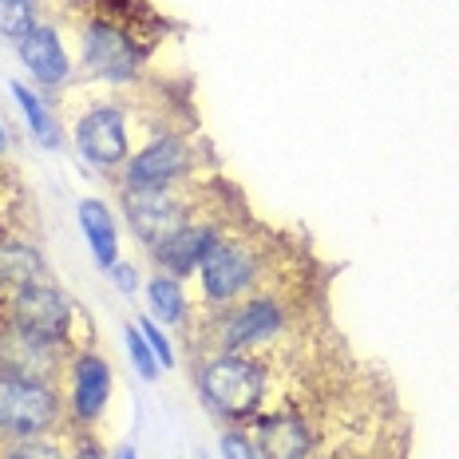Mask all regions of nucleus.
<instances>
[{
	"label": "nucleus",
	"instance_id": "obj_25",
	"mask_svg": "<svg viewBox=\"0 0 459 459\" xmlns=\"http://www.w3.org/2000/svg\"><path fill=\"white\" fill-rule=\"evenodd\" d=\"M72 459H108V455H103V447L95 444V439H83V444L72 452Z\"/></svg>",
	"mask_w": 459,
	"mask_h": 459
},
{
	"label": "nucleus",
	"instance_id": "obj_22",
	"mask_svg": "<svg viewBox=\"0 0 459 459\" xmlns=\"http://www.w3.org/2000/svg\"><path fill=\"white\" fill-rule=\"evenodd\" d=\"M135 325L143 329V337H147V344H151V352H155V360H159V365H162V368H175V349H170L167 333H162V329H159V325L151 321V317H139Z\"/></svg>",
	"mask_w": 459,
	"mask_h": 459
},
{
	"label": "nucleus",
	"instance_id": "obj_15",
	"mask_svg": "<svg viewBox=\"0 0 459 459\" xmlns=\"http://www.w3.org/2000/svg\"><path fill=\"white\" fill-rule=\"evenodd\" d=\"M75 218H80V230L95 254V265H100V270H115V265H119V230H115L111 210L103 206L100 198H83V203L75 206Z\"/></svg>",
	"mask_w": 459,
	"mask_h": 459
},
{
	"label": "nucleus",
	"instance_id": "obj_26",
	"mask_svg": "<svg viewBox=\"0 0 459 459\" xmlns=\"http://www.w3.org/2000/svg\"><path fill=\"white\" fill-rule=\"evenodd\" d=\"M8 143H13V139H8V127H4V123H0V155H4V151H8Z\"/></svg>",
	"mask_w": 459,
	"mask_h": 459
},
{
	"label": "nucleus",
	"instance_id": "obj_20",
	"mask_svg": "<svg viewBox=\"0 0 459 459\" xmlns=\"http://www.w3.org/2000/svg\"><path fill=\"white\" fill-rule=\"evenodd\" d=\"M127 352H131V365H135V372L143 380H155L159 377V360H155V352H151V344L147 337H143V329L139 325H127Z\"/></svg>",
	"mask_w": 459,
	"mask_h": 459
},
{
	"label": "nucleus",
	"instance_id": "obj_19",
	"mask_svg": "<svg viewBox=\"0 0 459 459\" xmlns=\"http://www.w3.org/2000/svg\"><path fill=\"white\" fill-rule=\"evenodd\" d=\"M44 24V0H0V36L24 40Z\"/></svg>",
	"mask_w": 459,
	"mask_h": 459
},
{
	"label": "nucleus",
	"instance_id": "obj_13",
	"mask_svg": "<svg viewBox=\"0 0 459 459\" xmlns=\"http://www.w3.org/2000/svg\"><path fill=\"white\" fill-rule=\"evenodd\" d=\"M257 424V459H313V428L301 412H273Z\"/></svg>",
	"mask_w": 459,
	"mask_h": 459
},
{
	"label": "nucleus",
	"instance_id": "obj_14",
	"mask_svg": "<svg viewBox=\"0 0 459 459\" xmlns=\"http://www.w3.org/2000/svg\"><path fill=\"white\" fill-rule=\"evenodd\" d=\"M16 56L40 88H64L72 80V56L64 52V40L52 24H40L24 40H16Z\"/></svg>",
	"mask_w": 459,
	"mask_h": 459
},
{
	"label": "nucleus",
	"instance_id": "obj_17",
	"mask_svg": "<svg viewBox=\"0 0 459 459\" xmlns=\"http://www.w3.org/2000/svg\"><path fill=\"white\" fill-rule=\"evenodd\" d=\"M8 91H13V100L21 103V115L28 119V127H32V135H36V143H40V147H48V151H56L60 147V123L52 119V111H48V103L40 100V95H36L32 88H24V83H8Z\"/></svg>",
	"mask_w": 459,
	"mask_h": 459
},
{
	"label": "nucleus",
	"instance_id": "obj_12",
	"mask_svg": "<svg viewBox=\"0 0 459 459\" xmlns=\"http://www.w3.org/2000/svg\"><path fill=\"white\" fill-rule=\"evenodd\" d=\"M218 238H222L218 222H195V218H190L186 226H178L175 234L162 238L159 246H151V257L159 262L162 273L186 277V273H198V265L206 262V254L214 250Z\"/></svg>",
	"mask_w": 459,
	"mask_h": 459
},
{
	"label": "nucleus",
	"instance_id": "obj_3",
	"mask_svg": "<svg viewBox=\"0 0 459 459\" xmlns=\"http://www.w3.org/2000/svg\"><path fill=\"white\" fill-rule=\"evenodd\" d=\"M83 68L95 80L108 83H131L143 72V44L127 24L111 16H95L83 24Z\"/></svg>",
	"mask_w": 459,
	"mask_h": 459
},
{
	"label": "nucleus",
	"instance_id": "obj_21",
	"mask_svg": "<svg viewBox=\"0 0 459 459\" xmlns=\"http://www.w3.org/2000/svg\"><path fill=\"white\" fill-rule=\"evenodd\" d=\"M4 459H64V447L48 436H28V439H13Z\"/></svg>",
	"mask_w": 459,
	"mask_h": 459
},
{
	"label": "nucleus",
	"instance_id": "obj_10",
	"mask_svg": "<svg viewBox=\"0 0 459 459\" xmlns=\"http://www.w3.org/2000/svg\"><path fill=\"white\" fill-rule=\"evenodd\" d=\"M111 400V365L100 352H75L68 360V404L72 416L83 428H91L95 420L108 412Z\"/></svg>",
	"mask_w": 459,
	"mask_h": 459
},
{
	"label": "nucleus",
	"instance_id": "obj_18",
	"mask_svg": "<svg viewBox=\"0 0 459 459\" xmlns=\"http://www.w3.org/2000/svg\"><path fill=\"white\" fill-rule=\"evenodd\" d=\"M147 298H151V313L167 325H183L186 321V293L178 285V277L159 273L155 281L147 285Z\"/></svg>",
	"mask_w": 459,
	"mask_h": 459
},
{
	"label": "nucleus",
	"instance_id": "obj_2",
	"mask_svg": "<svg viewBox=\"0 0 459 459\" xmlns=\"http://www.w3.org/2000/svg\"><path fill=\"white\" fill-rule=\"evenodd\" d=\"M64 400L56 380H32L0 368V436L28 439V436H52L60 428Z\"/></svg>",
	"mask_w": 459,
	"mask_h": 459
},
{
	"label": "nucleus",
	"instance_id": "obj_23",
	"mask_svg": "<svg viewBox=\"0 0 459 459\" xmlns=\"http://www.w3.org/2000/svg\"><path fill=\"white\" fill-rule=\"evenodd\" d=\"M222 459H257V447L242 432H226L222 436Z\"/></svg>",
	"mask_w": 459,
	"mask_h": 459
},
{
	"label": "nucleus",
	"instance_id": "obj_5",
	"mask_svg": "<svg viewBox=\"0 0 459 459\" xmlns=\"http://www.w3.org/2000/svg\"><path fill=\"white\" fill-rule=\"evenodd\" d=\"M75 151L100 170H115L131 159V127H127V108L119 103H91L80 111L72 127Z\"/></svg>",
	"mask_w": 459,
	"mask_h": 459
},
{
	"label": "nucleus",
	"instance_id": "obj_16",
	"mask_svg": "<svg viewBox=\"0 0 459 459\" xmlns=\"http://www.w3.org/2000/svg\"><path fill=\"white\" fill-rule=\"evenodd\" d=\"M44 281V254L24 242H0V285L24 290Z\"/></svg>",
	"mask_w": 459,
	"mask_h": 459
},
{
	"label": "nucleus",
	"instance_id": "obj_6",
	"mask_svg": "<svg viewBox=\"0 0 459 459\" xmlns=\"http://www.w3.org/2000/svg\"><path fill=\"white\" fill-rule=\"evenodd\" d=\"M8 325L32 333V337L68 344L72 329H75V305L68 301V293L56 290L52 281H36V285H24V290H13Z\"/></svg>",
	"mask_w": 459,
	"mask_h": 459
},
{
	"label": "nucleus",
	"instance_id": "obj_11",
	"mask_svg": "<svg viewBox=\"0 0 459 459\" xmlns=\"http://www.w3.org/2000/svg\"><path fill=\"white\" fill-rule=\"evenodd\" d=\"M64 352H68V344L32 337V333L16 329V325H4V329H0V368L16 372V377L56 380V372L64 365Z\"/></svg>",
	"mask_w": 459,
	"mask_h": 459
},
{
	"label": "nucleus",
	"instance_id": "obj_1",
	"mask_svg": "<svg viewBox=\"0 0 459 459\" xmlns=\"http://www.w3.org/2000/svg\"><path fill=\"white\" fill-rule=\"evenodd\" d=\"M198 392L206 408L222 420H257L270 392V372L262 360L242 357V352H214L198 368Z\"/></svg>",
	"mask_w": 459,
	"mask_h": 459
},
{
	"label": "nucleus",
	"instance_id": "obj_4",
	"mask_svg": "<svg viewBox=\"0 0 459 459\" xmlns=\"http://www.w3.org/2000/svg\"><path fill=\"white\" fill-rule=\"evenodd\" d=\"M262 277V257L254 246L238 242V238H218L206 262L198 265V281L210 305H234L242 293H250Z\"/></svg>",
	"mask_w": 459,
	"mask_h": 459
},
{
	"label": "nucleus",
	"instance_id": "obj_9",
	"mask_svg": "<svg viewBox=\"0 0 459 459\" xmlns=\"http://www.w3.org/2000/svg\"><path fill=\"white\" fill-rule=\"evenodd\" d=\"M123 210H127L131 234H135L147 250H151V246H159L167 234H175L178 226H186L190 214H195V206L178 195V186H167V190H127Z\"/></svg>",
	"mask_w": 459,
	"mask_h": 459
},
{
	"label": "nucleus",
	"instance_id": "obj_7",
	"mask_svg": "<svg viewBox=\"0 0 459 459\" xmlns=\"http://www.w3.org/2000/svg\"><path fill=\"white\" fill-rule=\"evenodd\" d=\"M190 143L183 135H159L123 162V190H167L190 175Z\"/></svg>",
	"mask_w": 459,
	"mask_h": 459
},
{
	"label": "nucleus",
	"instance_id": "obj_24",
	"mask_svg": "<svg viewBox=\"0 0 459 459\" xmlns=\"http://www.w3.org/2000/svg\"><path fill=\"white\" fill-rule=\"evenodd\" d=\"M111 281L119 285V293H127V298H135V290H139V270L131 262H119L111 270Z\"/></svg>",
	"mask_w": 459,
	"mask_h": 459
},
{
	"label": "nucleus",
	"instance_id": "obj_27",
	"mask_svg": "<svg viewBox=\"0 0 459 459\" xmlns=\"http://www.w3.org/2000/svg\"><path fill=\"white\" fill-rule=\"evenodd\" d=\"M119 459H135V447H123V452H119Z\"/></svg>",
	"mask_w": 459,
	"mask_h": 459
},
{
	"label": "nucleus",
	"instance_id": "obj_8",
	"mask_svg": "<svg viewBox=\"0 0 459 459\" xmlns=\"http://www.w3.org/2000/svg\"><path fill=\"white\" fill-rule=\"evenodd\" d=\"M285 329V309L277 298H250V301H234L226 305V313L214 325L218 352H242L254 344L273 341Z\"/></svg>",
	"mask_w": 459,
	"mask_h": 459
}]
</instances>
